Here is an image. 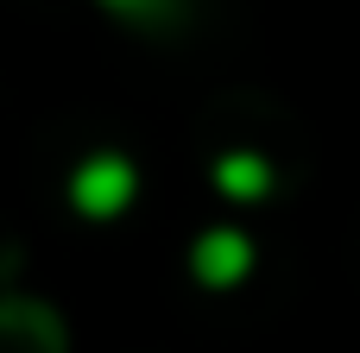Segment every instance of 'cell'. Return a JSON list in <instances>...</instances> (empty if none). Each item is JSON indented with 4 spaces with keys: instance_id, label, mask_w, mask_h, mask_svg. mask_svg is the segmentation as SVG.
<instances>
[{
    "instance_id": "obj_1",
    "label": "cell",
    "mask_w": 360,
    "mask_h": 353,
    "mask_svg": "<svg viewBox=\"0 0 360 353\" xmlns=\"http://www.w3.org/2000/svg\"><path fill=\"white\" fill-rule=\"evenodd\" d=\"M139 196V171L120 158V152H95L70 171V208L89 215V221H114L127 215V202Z\"/></svg>"
},
{
    "instance_id": "obj_2",
    "label": "cell",
    "mask_w": 360,
    "mask_h": 353,
    "mask_svg": "<svg viewBox=\"0 0 360 353\" xmlns=\"http://www.w3.org/2000/svg\"><path fill=\"white\" fill-rule=\"evenodd\" d=\"M0 353H70L63 316L32 297H6L0 303Z\"/></svg>"
},
{
    "instance_id": "obj_3",
    "label": "cell",
    "mask_w": 360,
    "mask_h": 353,
    "mask_svg": "<svg viewBox=\"0 0 360 353\" xmlns=\"http://www.w3.org/2000/svg\"><path fill=\"white\" fill-rule=\"evenodd\" d=\"M190 272H196V284L228 291V284H240V278L253 272V240H247L240 227H209V234H196V246H190Z\"/></svg>"
},
{
    "instance_id": "obj_4",
    "label": "cell",
    "mask_w": 360,
    "mask_h": 353,
    "mask_svg": "<svg viewBox=\"0 0 360 353\" xmlns=\"http://www.w3.org/2000/svg\"><path fill=\"white\" fill-rule=\"evenodd\" d=\"M272 164H266V152H221V164H215V189L228 196V202H266L272 196Z\"/></svg>"
},
{
    "instance_id": "obj_5",
    "label": "cell",
    "mask_w": 360,
    "mask_h": 353,
    "mask_svg": "<svg viewBox=\"0 0 360 353\" xmlns=\"http://www.w3.org/2000/svg\"><path fill=\"white\" fill-rule=\"evenodd\" d=\"M101 6L120 13V19H133V25H165V19L184 13V0H101Z\"/></svg>"
}]
</instances>
